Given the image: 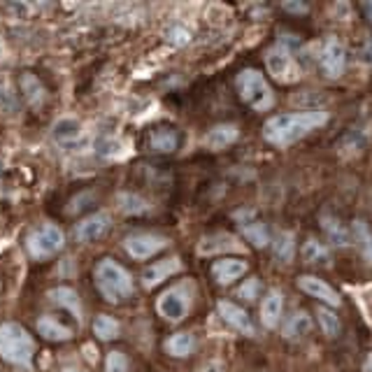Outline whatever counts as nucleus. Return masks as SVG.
I'll list each match as a JSON object with an SVG mask.
<instances>
[{"label": "nucleus", "instance_id": "14", "mask_svg": "<svg viewBox=\"0 0 372 372\" xmlns=\"http://www.w3.org/2000/svg\"><path fill=\"white\" fill-rule=\"evenodd\" d=\"M242 275H247V261H244V258L226 256L221 261L212 263V277H214L219 284H223V287L226 284H232Z\"/></svg>", "mask_w": 372, "mask_h": 372}, {"label": "nucleus", "instance_id": "30", "mask_svg": "<svg viewBox=\"0 0 372 372\" xmlns=\"http://www.w3.org/2000/svg\"><path fill=\"white\" fill-rule=\"evenodd\" d=\"M119 330H121L119 321L108 314H101L93 321V333L101 337V340H115V337H119Z\"/></svg>", "mask_w": 372, "mask_h": 372}, {"label": "nucleus", "instance_id": "29", "mask_svg": "<svg viewBox=\"0 0 372 372\" xmlns=\"http://www.w3.org/2000/svg\"><path fill=\"white\" fill-rule=\"evenodd\" d=\"M242 235L254 244L256 249H263L270 244V232L265 228V223L261 221H251V223H244L242 226Z\"/></svg>", "mask_w": 372, "mask_h": 372}, {"label": "nucleus", "instance_id": "7", "mask_svg": "<svg viewBox=\"0 0 372 372\" xmlns=\"http://www.w3.org/2000/svg\"><path fill=\"white\" fill-rule=\"evenodd\" d=\"M265 68H268V72L277 82H284V84L298 82V77H301V70H298L291 51L282 49L279 44L270 46V49L265 51Z\"/></svg>", "mask_w": 372, "mask_h": 372}, {"label": "nucleus", "instance_id": "4", "mask_svg": "<svg viewBox=\"0 0 372 372\" xmlns=\"http://www.w3.org/2000/svg\"><path fill=\"white\" fill-rule=\"evenodd\" d=\"M235 86H237L240 98L251 110L268 112V110H272V105H275V93H272L268 82H265V77L254 68L242 70L235 79Z\"/></svg>", "mask_w": 372, "mask_h": 372}, {"label": "nucleus", "instance_id": "40", "mask_svg": "<svg viewBox=\"0 0 372 372\" xmlns=\"http://www.w3.org/2000/svg\"><path fill=\"white\" fill-rule=\"evenodd\" d=\"M365 58H368V63H370V68H372V44L365 46Z\"/></svg>", "mask_w": 372, "mask_h": 372}, {"label": "nucleus", "instance_id": "22", "mask_svg": "<svg viewBox=\"0 0 372 372\" xmlns=\"http://www.w3.org/2000/svg\"><path fill=\"white\" fill-rule=\"evenodd\" d=\"M19 89H22L24 98L28 101V105H33V108H37V105L44 103V86L35 75H31V72H24L22 75V79H19Z\"/></svg>", "mask_w": 372, "mask_h": 372}, {"label": "nucleus", "instance_id": "42", "mask_svg": "<svg viewBox=\"0 0 372 372\" xmlns=\"http://www.w3.org/2000/svg\"><path fill=\"white\" fill-rule=\"evenodd\" d=\"M63 372H82V370H75V368H68V370H63Z\"/></svg>", "mask_w": 372, "mask_h": 372}, {"label": "nucleus", "instance_id": "38", "mask_svg": "<svg viewBox=\"0 0 372 372\" xmlns=\"http://www.w3.org/2000/svg\"><path fill=\"white\" fill-rule=\"evenodd\" d=\"M201 372H223V365L221 363H210V365H205V368Z\"/></svg>", "mask_w": 372, "mask_h": 372}, {"label": "nucleus", "instance_id": "13", "mask_svg": "<svg viewBox=\"0 0 372 372\" xmlns=\"http://www.w3.org/2000/svg\"><path fill=\"white\" fill-rule=\"evenodd\" d=\"M219 314L228 326H232L235 330H240L242 335H256V328H254V321H251V316L244 312L240 305L230 303V301H221L219 303Z\"/></svg>", "mask_w": 372, "mask_h": 372}, {"label": "nucleus", "instance_id": "39", "mask_svg": "<svg viewBox=\"0 0 372 372\" xmlns=\"http://www.w3.org/2000/svg\"><path fill=\"white\" fill-rule=\"evenodd\" d=\"M363 372H372V354H368V358H365V363H363Z\"/></svg>", "mask_w": 372, "mask_h": 372}, {"label": "nucleus", "instance_id": "36", "mask_svg": "<svg viewBox=\"0 0 372 372\" xmlns=\"http://www.w3.org/2000/svg\"><path fill=\"white\" fill-rule=\"evenodd\" d=\"M284 12H291V15H305L307 12V5L305 3H282Z\"/></svg>", "mask_w": 372, "mask_h": 372}, {"label": "nucleus", "instance_id": "8", "mask_svg": "<svg viewBox=\"0 0 372 372\" xmlns=\"http://www.w3.org/2000/svg\"><path fill=\"white\" fill-rule=\"evenodd\" d=\"M321 68L326 72V77L330 79H340L344 75V68H347V49L342 46L340 40L328 37L321 49Z\"/></svg>", "mask_w": 372, "mask_h": 372}, {"label": "nucleus", "instance_id": "19", "mask_svg": "<svg viewBox=\"0 0 372 372\" xmlns=\"http://www.w3.org/2000/svg\"><path fill=\"white\" fill-rule=\"evenodd\" d=\"M37 333L44 337V340L51 342H65L70 340V328L63 326L61 321H56L54 316H40L37 319Z\"/></svg>", "mask_w": 372, "mask_h": 372}, {"label": "nucleus", "instance_id": "35", "mask_svg": "<svg viewBox=\"0 0 372 372\" xmlns=\"http://www.w3.org/2000/svg\"><path fill=\"white\" fill-rule=\"evenodd\" d=\"M15 108H17L15 93H10L8 86L3 84V89H0V110H5V112H15Z\"/></svg>", "mask_w": 372, "mask_h": 372}, {"label": "nucleus", "instance_id": "2", "mask_svg": "<svg viewBox=\"0 0 372 372\" xmlns=\"http://www.w3.org/2000/svg\"><path fill=\"white\" fill-rule=\"evenodd\" d=\"M0 356L12 365L28 368L35 356V340L24 326L8 321L0 326Z\"/></svg>", "mask_w": 372, "mask_h": 372}, {"label": "nucleus", "instance_id": "31", "mask_svg": "<svg viewBox=\"0 0 372 372\" xmlns=\"http://www.w3.org/2000/svg\"><path fill=\"white\" fill-rule=\"evenodd\" d=\"M316 316H319V326H321L326 337H337V335H340V316H337L333 310L319 307Z\"/></svg>", "mask_w": 372, "mask_h": 372}, {"label": "nucleus", "instance_id": "41", "mask_svg": "<svg viewBox=\"0 0 372 372\" xmlns=\"http://www.w3.org/2000/svg\"><path fill=\"white\" fill-rule=\"evenodd\" d=\"M363 10H365V15H368L370 22H372V3H365V5H363Z\"/></svg>", "mask_w": 372, "mask_h": 372}, {"label": "nucleus", "instance_id": "16", "mask_svg": "<svg viewBox=\"0 0 372 372\" xmlns=\"http://www.w3.org/2000/svg\"><path fill=\"white\" fill-rule=\"evenodd\" d=\"M182 270V261L175 256V258H165V261H158L154 265H149L147 270L142 272V284L147 289H154L158 287L161 282H165L170 275H175V272Z\"/></svg>", "mask_w": 372, "mask_h": 372}, {"label": "nucleus", "instance_id": "6", "mask_svg": "<svg viewBox=\"0 0 372 372\" xmlns=\"http://www.w3.org/2000/svg\"><path fill=\"white\" fill-rule=\"evenodd\" d=\"M189 307H191V296H189V291H186L184 284L163 291V294L158 296V301H156L158 314H161L165 321H170V323L184 321V316L189 314Z\"/></svg>", "mask_w": 372, "mask_h": 372}, {"label": "nucleus", "instance_id": "15", "mask_svg": "<svg viewBox=\"0 0 372 372\" xmlns=\"http://www.w3.org/2000/svg\"><path fill=\"white\" fill-rule=\"evenodd\" d=\"M237 137H240V130H237L235 124H219L214 128L208 130V135H205V147L212 151H223V149H228L232 142H237Z\"/></svg>", "mask_w": 372, "mask_h": 372}, {"label": "nucleus", "instance_id": "37", "mask_svg": "<svg viewBox=\"0 0 372 372\" xmlns=\"http://www.w3.org/2000/svg\"><path fill=\"white\" fill-rule=\"evenodd\" d=\"M170 35H177V37H175V44H184L186 40H189V33H186L184 28H172Z\"/></svg>", "mask_w": 372, "mask_h": 372}, {"label": "nucleus", "instance_id": "33", "mask_svg": "<svg viewBox=\"0 0 372 372\" xmlns=\"http://www.w3.org/2000/svg\"><path fill=\"white\" fill-rule=\"evenodd\" d=\"M365 147V137L358 140V133H349L342 140V154H361Z\"/></svg>", "mask_w": 372, "mask_h": 372}, {"label": "nucleus", "instance_id": "21", "mask_svg": "<svg viewBox=\"0 0 372 372\" xmlns=\"http://www.w3.org/2000/svg\"><path fill=\"white\" fill-rule=\"evenodd\" d=\"M321 226L326 230V235H328V240L337 244V247H349L351 244V230L347 226H342V221H337L335 217H321Z\"/></svg>", "mask_w": 372, "mask_h": 372}, {"label": "nucleus", "instance_id": "23", "mask_svg": "<svg viewBox=\"0 0 372 372\" xmlns=\"http://www.w3.org/2000/svg\"><path fill=\"white\" fill-rule=\"evenodd\" d=\"M49 298L54 301L56 305H61V307H65L70 312V314H75V319L79 321L82 319V305H79V296L75 289L70 287H58L54 291H49Z\"/></svg>", "mask_w": 372, "mask_h": 372}, {"label": "nucleus", "instance_id": "27", "mask_svg": "<svg viewBox=\"0 0 372 372\" xmlns=\"http://www.w3.org/2000/svg\"><path fill=\"white\" fill-rule=\"evenodd\" d=\"M117 205L124 214H130V217H140V214H147L149 212V203L144 201L142 196H135V194H119Z\"/></svg>", "mask_w": 372, "mask_h": 372}, {"label": "nucleus", "instance_id": "10", "mask_svg": "<svg viewBox=\"0 0 372 372\" xmlns=\"http://www.w3.org/2000/svg\"><path fill=\"white\" fill-rule=\"evenodd\" d=\"M168 247V240L161 235H149V232H140V235H130L126 240V251L137 258V261H147L154 254H158L161 249Z\"/></svg>", "mask_w": 372, "mask_h": 372}, {"label": "nucleus", "instance_id": "20", "mask_svg": "<svg viewBox=\"0 0 372 372\" xmlns=\"http://www.w3.org/2000/svg\"><path fill=\"white\" fill-rule=\"evenodd\" d=\"M272 254H275V261L277 263H291L296 256V237L294 232L289 230H282L277 232V237L272 240Z\"/></svg>", "mask_w": 372, "mask_h": 372}, {"label": "nucleus", "instance_id": "26", "mask_svg": "<svg viewBox=\"0 0 372 372\" xmlns=\"http://www.w3.org/2000/svg\"><path fill=\"white\" fill-rule=\"evenodd\" d=\"M79 133H82V124L72 117L58 119V121L51 126V135H54V140H58V142H70V140L79 137Z\"/></svg>", "mask_w": 372, "mask_h": 372}, {"label": "nucleus", "instance_id": "17", "mask_svg": "<svg viewBox=\"0 0 372 372\" xmlns=\"http://www.w3.org/2000/svg\"><path fill=\"white\" fill-rule=\"evenodd\" d=\"M282 310H284V298L277 289H272L265 294L263 303H261V321L265 328H277L279 319H282Z\"/></svg>", "mask_w": 372, "mask_h": 372}, {"label": "nucleus", "instance_id": "32", "mask_svg": "<svg viewBox=\"0 0 372 372\" xmlns=\"http://www.w3.org/2000/svg\"><path fill=\"white\" fill-rule=\"evenodd\" d=\"M105 372H128V358L121 351H110L105 361Z\"/></svg>", "mask_w": 372, "mask_h": 372}, {"label": "nucleus", "instance_id": "11", "mask_svg": "<svg viewBox=\"0 0 372 372\" xmlns=\"http://www.w3.org/2000/svg\"><path fill=\"white\" fill-rule=\"evenodd\" d=\"M110 226H112V217L108 212H96V214L86 217L84 221L77 226L75 235L79 242H96L110 230Z\"/></svg>", "mask_w": 372, "mask_h": 372}, {"label": "nucleus", "instance_id": "5", "mask_svg": "<svg viewBox=\"0 0 372 372\" xmlns=\"http://www.w3.org/2000/svg\"><path fill=\"white\" fill-rule=\"evenodd\" d=\"M65 244V237H63V230L56 228L54 223H46V226H40L28 235L26 240V247H28V254L33 258H49L58 254Z\"/></svg>", "mask_w": 372, "mask_h": 372}, {"label": "nucleus", "instance_id": "1", "mask_svg": "<svg viewBox=\"0 0 372 372\" xmlns=\"http://www.w3.org/2000/svg\"><path fill=\"white\" fill-rule=\"evenodd\" d=\"M328 121V115L323 110H303L291 112V115L270 117L263 126V137L279 149H287L296 144L298 140L310 135L312 130Z\"/></svg>", "mask_w": 372, "mask_h": 372}, {"label": "nucleus", "instance_id": "3", "mask_svg": "<svg viewBox=\"0 0 372 372\" xmlns=\"http://www.w3.org/2000/svg\"><path fill=\"white\" fill-rule=\"evenodd\" d=\"M96 287L108 303H124L133 296V277L124 265L105 258L96 265Z\"/></svg>", "mask_w": 372, "mask_h": 372}, {"label": "nucleus", "instance_id": "18", "mask_svg": "<svg viewBox=\"0 0 372 372\" xmlns=\"http://www.w3.org/2000/svg\"><path fill=\"white\" fill-rule=\"evenodd\" d=\"M310 330H312V316L305 310H298L287 319V323H284V340L298 342V340H303V337H307Z\"/></svg>", "mask_w": 372, "mask_h": 372}, {"label": "nucleus", "instance_id": "34", "mask_svg": "<svg viewBox=\"0 0 372 372\" xmlns=\"http://www.w3.org/2000/svg\"><path fill=\"white\" fill-rule=\"evenodd\" d=\"M237 296H240L242 301H247V303H254L256 296H258V279L256 277H249L247 282H244L242 287L237 289Z\"/></svg>", "mask_w": 372, "mask_h": 372}, {"label": "nucleus", "instance_id": "28", "mask_svg": "<svg viewBox=\"0 0 372 372\" xmlns=\"http://www.w3.org/2000/svg\"><path fill=\"white\" fill-rule=\"evenodd\" d=\"M303 258H305V263H310V265H321V263L328 265L330 263L328 249H326L319 240H314V237H310V240L303 244Z\"/></svg>", "mask_w": 372, "mask_h": 372}, {"label": "nucleus", "instance_id": "12", "mask_svg": "<svg viewBox=\"0 0 372 372\" xmlns=\"http://www.w3.org/2000/svg\"><path fill=\"white\" fill-rule=\"evenodd\" d=\"M228 251H244V244H240L237 237L228 235V232H214V235L203 237L201 244H198V254L201 256L228 254Z\"/></svg>", "mask_w": 372, "mask_h": 372}, {"label": "nucleus", "instance_id": "25", "mask_svg": "<svg viewBox=\"0 0 372 372\" xmlns=\"http://www.w3.org/2000/svg\"><path fill=\"white\" fill-rule=\"evenodd\" d=\"M194 347H196V340L191 333H175L172 337H168V342H165V351L175 358L189 356L191 351H194Z\"/></svg>", "mask_w": 372, "mask_h": 372}, {"label": "nucleus", "instance_id": "9", "mask_svg": "<svg viewBox=\"0 0 372 372\" xmlns=\"http://www.w3.org/2000/svg\"><path fill=\"white\" fill-rule=\"evenodd\" d=\"M298 289L305 291V294L312 296V298H316V301H321L323 305H328V307H340L342 305L340 294H337L328 282H323L321 277L301 275L298 277Z\"/></svg>", "mask_w": 372, "mask_h": 372}, {"label": "nucleus", "instance_id": "24", "mask_svg": "<svg viewBox=\"0 0 372 372\" xmlns=\"http://www.w3.org/2000/svg\"><path fill=\"white\" fill-rule=\"evenodd\" d=\"M149 144H151V149L158 151V154H170V151L177 149L179 140H177V133L172 128H158L151 133Z\"/></svg>", "mask_w": 372, "mask_h": 372}]
</instances>
